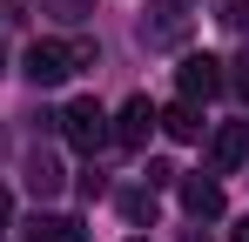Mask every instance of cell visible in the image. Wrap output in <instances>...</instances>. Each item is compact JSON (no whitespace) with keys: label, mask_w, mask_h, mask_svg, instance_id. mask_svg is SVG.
<instances>
[{"label":"cell","mask_w":249,"mask_h":242,"mask_svg":"<svg viewBox=\"0 0 249 242\" xmlns=\"http://www.w3.org/2000/svg\"><path fill=\"white\" fill-rule=\"evenodd\" d=\"M229 81H236V94H243V101H249V54H243V61H236V74H229Z\"/></svg>","instance_id":"cell-15"},{"label":"cell","mask_w":249,"mask_h":242,"mask_svg":"<svg viewBox=\"0 0 249 242\" xmlns=\"http://www.w3.org/2000/svg\"><path fill=\"white\" fill-rule=\"evenodd\" d=\"M182 208H189L196 222H215V215H222V182H209V175H189V182H182Z\"/></svg>","instance_id":"cell-8"},{"label":"cell","mask_w":249,"mask_h":242,"mask_svg":"<svg viewBox=\"0 0 249 242\" xmlns=\"http://www.w3.org/2000/svg\"><path fill=\"white\" fill-rule=\"evenodd\" d=\"M27 242H88V229L74 215H34L27 222Z\"/></svg>","instance_id":"cell-10"},{"label":"cell","mask_w":249,"mask_h":242,"mask_svg":"<svg viewBox=\"0 0 249 242\" xmlns=\"http://www.w3.org/2000/svg\"><path fill=\"white\" fill-rule=\"evenodd\" d=\"M34 7H41V14H54L61 27H81L88 14H94V0H34Z\"/></svg>","instance_id":"cell-11"},{"label":"cell","mask_w":249,"mask_h":242,"mask_svg":"<svg viewBox=\"0 0 249 242\" xmlns=\"http://www.w3.org/2000/svg\"><path fill=\"white\" fill-rule=\"evenodd\" d=\"M175 182H182V175H175L168 161H148V189H175Z\"/></svg>","instance_id":"cell-14"},{"label":"cell","mask_w":249,"mask_h":242,"mask_svg":"<svg viewBox=\"0 0 249 242\" xmlns=\"http://www.w3.org/2000/svg\"><path fill=\"white\" fill-rule=\"evenodd\" d=\"M61 182H68V175H61V161L47 155V148H34V155H27V189H34L41 202H54V195H61Z\"/></svg>","instance_id":"cell-9"},{"label":"cell","mask_w":249,"mask_h":242,"mask_svg":"<svg viewBox=\"0 0 249 242\" xmlns=\"http://www.w3.org/2000/svg\"><path fill=\"white\" fill-rule=\"evenodd\" d=\"M236 242H249V215H243V222H236Z\"/></svg>","instance_id":"cell-17"},{"label":"cell","mask_w":249,"mask_h":242,"mask_svg":"<svg viewBox=\"0 0 249 242\" xmlns=\"http://www.w3.org/2000/svg\"><path fill=\"white\" fill-rule=\"evenodd\" d=\"M61 128H68V141H74L81 155H94L101 141H115V128H108V115H101L94 101H68V115H61Z\"/></svg>","instance_id":"cell-4"},{"label":"cell","mask_w":249,"mask_h":242,"mask_svg":"<svg viewBox=\"0 0 249 242\" xmlns=\"http://www.w3.org/2000/svg\"><path fill=\"white\" fill-rule=\"evenodd\" d=\"M189 40V0H155V14H142V47H182Z\"/></svg>","instance_id":"cell-3"},{"label":"cell","mask_w":249,"mask_h":242,"mask_svg":"<svg viewBox=\"0 0 249 242\" xmlns=\"http://www.w3.org/2000/svg\"><path fill=\"white\" fill-rule=\"evenodd\" d=\"M135 242H142V236H135Z\"/></svg>","instance_id":"cell-18"},{"label":"cell","mask_w":249,"mask_h":242,"mask_svg":"<svg viewBox=\"0 0 249 242\" xmlns=\"http://www.w3.org/2000/svg\"><path fill=\"white\" fill-rule=\"evenodd\" d=\"M209 161H215V175L243 168L249 161V121H222V128L209 135Z\"/></svg>","instance_id":"cell-5"},{"label":"cell","mask_w":249,"mask_h":242,"mask_svg":"<svg viewBox=\"0 0 249 242\" xmlns=\"http://www.w3.org/2000/svg\"><path fill=\"white\" fill-rule=\"evenodd\" d=\"M155 128H162V135H175V141H202V108H196V101H175V108H155Z\"/></svg>","instance_id":"cell-7"},{"label":"cell","mask_w":249,"mask_h":242,"mask_svg":"<svg viewBox=\"0 0 249 242\" xmlns=\"http://www.w3.org/2000/svg\"><path fill=\"white\" fill-rule=\"evenodd\" d=\"M148 135H155V101H148V94L122 101V115H115V141H122V148H142Z\"/></svg>","instance_id":"cell-6"},{"label":"cell","mask_w":249,"mask_h":242,"mask_svg":"<svg viewBox=\"0 0 249 242\" xmlns=\"http://www.w3.org/2000/svg\"><path fill=\"white\" fill-rule=\"evenodd\" d=\"M122 215H128V222H155V189H128Z\"/></svg>","instance_id":"cell-12"},{"label":"cell","mask_w":249,"mask_h":242,"mask_svg":"<svg viewBox=\"0 0 249 242\" xmlns=\"http://www.w3.org/2000/svg\"><path fill=\"white\" fill-rule=\"evenodd\" d=\"M215 20H222V27H243L249 7H243V0H215Z\"/></svg>","instance_id":"cell-13"},{"label":"cell","mask_w":249,"mask_h":242,"mask_svg":"<svg viewBox=\"0 0 249 242\" xmlns=\"http://www.w3.org/2000/svg\"><path fill=\"white\" fill-rule=\"evenodd\" d=\"M74 68H94V47L88 40H34L27 61H20V74L34 81V87H61Z\"/></svg>","instance_id":"cell-1"},{"label":"cell","mask_w":249,"mask_h":242,"mask_svg":"<svg viewBox=\"0 0 249 242\" xmlns=\"http://www.w3.org/2000/svg\"><path fill=\"white\" fill-rule=\"evenodd\" d=\"M175 87H182V101H215L222 87H229V74H222V61L215 54H182V68H175Z\"/></svg>","instance_id":"cell-2"},{"label":"cell","mask_w":249,"mask_h":242,"mask_svg":"<svg viewBox=\"0 0 249 242\" xmlns=\"http://www.w3.org/2000/svg\"><path fill=\"white\" fill-rule=\"evenodd\" d=\"M7 215H14V195H7V189H0V222H7Z\"/></svg>","instance_id":"cell-16"}]
</instances>
